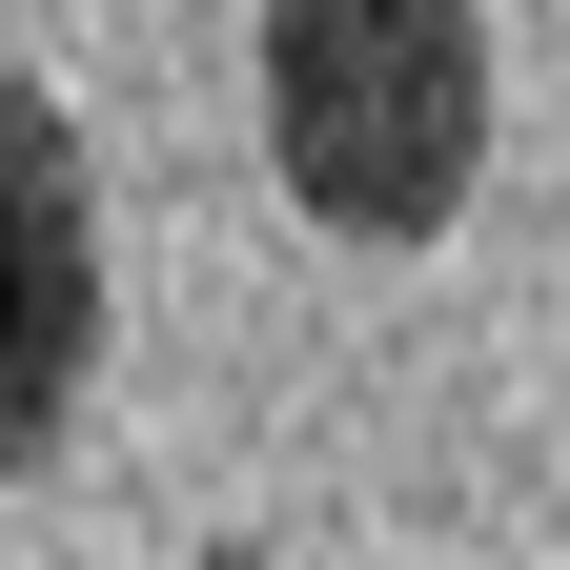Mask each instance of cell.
Here are the masks:
<instances>
[{
    "label": "cell",
    "mask_w": 570,
    "mask_h": 570,
    "mask_svg": "<svg viewBox=\"0 0 570 570\" xmlns=\"http://www.w3.org/2000/svg\"><path fill=\"white\" fill-rule=\"evenodd\" d=\"M265 164L326 245H428L489 164V0H265Z\"/></svg>",
    "instance_id": "cell-1"
},
{
    "label": "cell",
    "mask_w": 570,
    "mask_h": 570,
    "mask_svg": "<svg viewBox=\"0 0 570 570\" xmlns=\"http://www.w3.org/2000/svg\"><path fill=\"white\" fill-rule=\"evenodd\" d=\"M102 387V184L82 122L41 82H0V489H21Z\"/></svg>",
    "instance_id": "cell-2"
}]
</instances>
